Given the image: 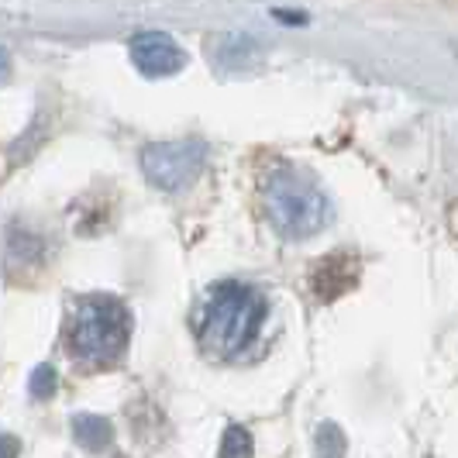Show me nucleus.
I'll return each instance as SVG.
<instances>
[{
	"label": "nucleus",
	"mask_w": 458,
	"mask_h": 458,
	"mask_svg": "<svg viewBox=\"0 0 458 458\" xmlns=\"http://www.w3.org/2000/svg\"><path fill=\"white\" fill-rule=\"evenodd\" d=\"M72 435H76V441H80L87 452H104V448L111 445L114 431H111V424H107L104 417H97V413H80V417L72 420Z\"/></svg>",
	"instance_id": "6"
},
{
	"label": "nucleus",
	"mask_w": 458,
	"mask_h": 458,
	"mask_svg": "<svg viewBox=\"0 0 458 458\" xmlns=\"http://www.w3.org/2000/svg\"><path fill=\"white\" fill-rule=\"evenodd\" d=\"M255 445L252 435L245 428H228L225 431V441H221V458H252Z\"/></svg>",
	"instance_id": "7"
},
{
	"label": "nucleus",
	"mask_w": 458,
	"mask_h": 458,
	"mask_svg": "<svg viewBox=\"0 0 458 458\" xmlns=\"http://www.w3.org/2000/svg\"><path fill=\"white\" fill-rule=\"evenodd\" d=\"M207 148L197 138H180V141H159L141 152V169L159 190H183L186 183L197 180L204 169Z\"/></svg>",
	"instance_id": "4"
},
{
	"label": "nucleus",
	"mask_w": 458,
	"mask_h": 458,
	"mask_svg": "<svg viewBox=\"0 0 458 458\" xmlns=\"http://www.w3.org/2000/svg\"><path fill=\"white\" fill-rule=\"evenodd\" d=\"M55 369L52 366H38L35 372H31V379H28V393L35 396V400H46V396H52L55 393Z\"/></svg>",
	"instance_id": "8"
},
{
	"label": "nucleus",
	"mask_w": 458,
	"mask_h": 458,
	"mask_svg": "<svg viewBox=\"0 0 458 458\" xmlns=\"http://www.w3.org/2000/svg\"><path fill=\"white\" fill-rule=\"evenodd\" d=\"M128 344V310L111 297H87L69 324V355L90 366L117 359Z\"/></svg>",
	"instance_id": "3"
},
{
	"label": "nucleus",
	"mask_w": 458,
	"mask_h": 458,
	"mask_svg": "<svg viewBox=\"0 0 458 458\" xmlns=\"http://www.w3.org/2000/svg\"><path fill=\"white\" fill-rule=\"evenodd\" d=\"M131 59L145 76H173L186 63L183 48L162 31H145L131 42Z\"/></svg>",
	"instance_id": "5"
},
{
	"label": "nucleus",
	"mask_w": 458,
	"mask_h": 458,
	"mask_svg": "<svg viewBox=\"0 0 458 458\" xmlns=\"http://www.w3.org/2000/svg\"><path fill=\"white\" fill-rule=\"evenodd\" d=\"M266 324V297L245 283H217L207 297L197 338L214 355H238Z\"/></svg>",
	"instance_id": "1"
},
{
	"label": "nucleus",
	"mask_w": 458,
	"mask_h": 458,
	"mask_svg": "<svg viewBox=\"0 0 458 458\" xmlns=\"http://www.w3.org/2000/svg\"><path fill=\"white\" fill-rule=\"evenodd\" d=\"M318 445H321V452H327V455H342L344 435L335 428V424H321V431H318Z\"/></svg>",
	"instance_id": "9"
},
{
	"label": "nucleus",
	"mask_w": 458,
	"mask_h": 458,
	"mask_svg": "<svg viewBox=\"0 0 458 458\" xmlns=\"http://www.w3.org/2000/svg\"><path fill=\"white\" fill-rule=\"evenodd\" d=\"M266 210L273 228L286 238H314L331 214L321 186L297 169H279L266 183Z\"/></svg>",
	"instance_id": "2"
}]
</instances>
